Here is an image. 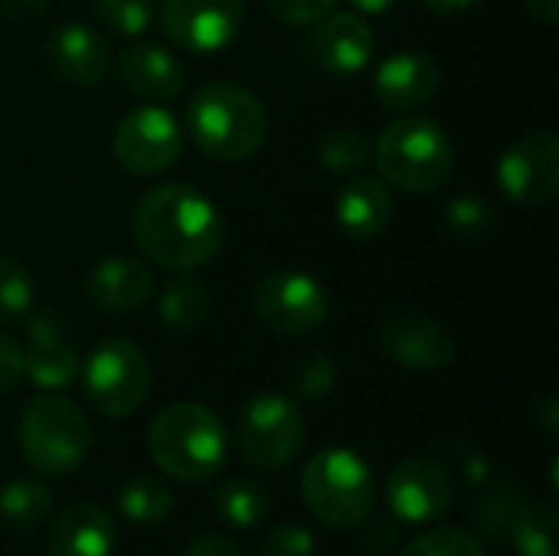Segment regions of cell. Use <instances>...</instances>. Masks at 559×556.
I'll list each match as a JSON object with an SVG mask.
<instances>
[{
    "instance_id": "1",
    "label": "cell",
    "mask_w": 559,
    "mask_h": 556,
    "mask_svg": "<svg viewBox=\"0 0 559 556\" xmlns=\"http://www.w3.org/2000/svg\"><path fill=\"white\" fill-rule=\"evenodd\" d=\"M219 206L190 184H157L134 206L138 249L174 272H193L223 249Z\"/></svg>"
},
{
    "instance_id": "2",
    "label": "cell",
    "mask_w": 559,
    "mask_h": 556,
    "mask_svg": "<svg viewBox=\"0 0 559 556\" xmlns=\"http://www.w3.org/2000/svg\"><path fill=\"white\" fill-rule=\"evenodd\" d=\"M187 128L213 161H246L269 134V115L255 92L236 82H203L187 105Z\"/></svg>"
},
{
    "instance_id": "3",
    "label": "cell",
    "mask_w": 559,
    "mask_h": 556,
    "mask_svg": "<svg viewBox=\"0 0 559 556\" xmlns=\"http://www.w3.org/2000/svg\"><path fill=\"white\" fill-rule=\"evenodd\" d=\"M147 452L167 478L206 482L226 462V429L203 403H170L147 429Z\"/></svg>"
},
{
    "instance_id": "4",
    "label": "cell",
    "mask_w": 559,
    "mask_h": 556,
    "mask_svg": "<svg viewBox=\"0 0 559 556\" xmlns=\"http://www.w3.org/2000/svg\"><path fill=\"white\" fill-rule=\"evenodd\" d=\"M370 154L383 180L406 193H436L455 170L452 138L439 121L423 115H403L386 125Z\"/></svg>"
},
{
    "instance_id": "5",
    "label": "cell",
    "mask_w": 559,
    "mask_h": 556,
    "mask_svg": "<svg viewBox=\"0 0 559 556\" xmlns=\"http://www.w3.org/2000/svg\"><path fill=\"white\" fill-rule=\"evenodd\" d=\"M301 495L308 511L331 531L357 528L377 501L370 465L350 449H324L301 472Z\"/></svg>"
},
{
    "instance_id": "6",
    "label": "cell",
    "mask_w": 559,
    "mask_h": 556,
    "mask_svg": "<svg viewBox=\"0 0 559 556\" xmlns=\"http://www.w3.org/2000/svg\"><path fill=\"white\" fill-rule=\"evenodd\" d=\"M92 429L85 413L62 393L33 397L20 416V452L43 475H66L88 456Z\"/></svg>"
},
{
    "instance_id": "7",
    "label": "cell",
    "mask_w": 559,
    "mask_h": 556,
    "mask_svg": "<svg viewBox=\"0 0 559 556\" xmlns=\"http://www.w3.org/2000/svg\"><path fill=\"white\" fill-rule=\"evenodd\" d=\"M82 370V390L95 413L124 419L131 416L151 387V370L144 351L128 338H108L95 344Z\"/></svg>"
},
{
    "instance_id": "8",
    "label": "cell",
    "mask_w": 559,
    "mask_h": 556,
    "mask_svg": "<svg viewBox=\"0 0 559 556\" xmlns=\"http://www.w3.org/2000/svg\"><path fill=\"white\" fill-rule=\"evenodd\" d=\"M236 442L249 465L278 472L292 465L305 446V413L285 393H259L239 416Z\"/></svg>"
},
{
    "instance_id": "9",
    "label": "cell",
    "mask_w": 559,
    "mask_h": 556,
    "mask_svg": "<svg viewBox=\"0 0 559 556\" xmlns=\"http://www.w3.org/2000/svg\"><path fill=\"white\" fill-rule=\"evenodd\" d=\"M252 308L269 331L298 338L318 331L328 321V292L308 272L275 269L255 285Z\"/></svg>"
},
{
    "instance_id": "10",
    "label": "cell",
    "mask_w": 559,
    "mask_h": 556,
    "mask_svg": "<svg viewBox=\"0 0 559 556\" xmlns=\"http://www.w3.org/2000/svg\"><path fill=\"white\" fill-rule=\"evenodd\" d=\"M459 482L452 472L432 456H409L403 459L386 478V505L390 514L403 524H429L452 511Z\"/></svg>"
},
{
    "instance_id": "11",
    "label": "cell",
    "mask_w": 559,
    "mask_h": 556,
    "mask_svg": "<svg viewBox=\"0 0 559 556\" xmlns=\"http://www.w3.org/2000/svg\"><path fill=\"white\" fill-rule=\"evenodd\" d=\"M115 157L131 174H160L177 164L183 154V128L180 121L160 105L131 108L115 134H111Z\"/></svg>"
},
{
    "instance_id": "12",
    "label": "cell",
    "mask_w": 559,
    "mask_h": 556,
    "mask_svg": "<svg viewBox=\"0 0 559 556\" xmlns=\"http://www.w3.org/2000/svg\"><path fill=\"white\" fill-rule=\"evenodd\" d=\"M498 187L524 210H544L559 193V141L554 131L518 138L498 161Z\"/></svg>"
},
{
    "instance_id": "13",
    "label": "cell",
    "mask_w": 559,
    "mask_h": 556,
    "mask_svg": "<svg viewBox=\"0 0 559 556\" xmlns=\"http://www.w3.org/2000/svg\"><path fill=\"white\" fill-rule=\"evenodd\" d=\"M246 20V0H160L167 36L187 52H216L229 46Z\"/></svg>"
},
{
    "instance_id": "14",
    "label": "cell",
    "mask_w": 559,
    "mask_h": 556,
    "mask_svg": "<svg viewBox=\"0 0 559 556\" xmlns=\"http://www.w3.org/2000/svg\"><path fill=\"white\" fill-rule=\"evenodd\" d=\"M23 377L39 390H62L79 377V347L62 315L43 308L26 315V344L20 347Z\"/></svg>"
},
{
    "instance_id": "15",
    "label": "cell",
    "mask_w": 559,
    "mask_h": 556,
    "mask_svg": "<svg viewBox=\"0 0 559 556\" xmlns=\"http://www.w3.org/2000/svg\"><path fill=\"white\" fill-rule=\"evenodd\" d=\"M377 347L396 367L416 374H439L455 364L452 334L429 315H416V311H400L383 318L377 328Z\"/></svg>"
},
{
    "instance_id": "16",
    "label": "cell",
    "mask_w": 559,
    "mask_h": 556,
    "mask_svg": "<svg viewBox=\"0 0 559 556\" xmlns=\"http://www.w3.org/2000/svg\"><path fill=\"white\" fill-rule=\"evenodd\" d=\"M377 49L373 29L357 13H331L308 36V59L334 75H354L370 66Z\"/></svg>"
},
{
    "instance_id": "17",
    "label": "cell",
    "mask_w": 559,
    "mask_h": 556,
    "mask_svg": "<svg viewBox=\"0 0 559 556\" xmlns=\"http://www.w3.org/2000/svg\"><path fill=\"white\" fill-rule=\"evenodd\" d=\"M442 85V69L432 52L400 49L373 72V98L390 111H413L426 105Z\"/></svg>"
},
{
    "instance_id": "18",
    "label": "cell",
    "mask_w": 559,
    "mask_h": 556,
    "mask_svg": "<svg viewBox=\"0 0 559 556\" xmlns=\"http://www.w3.org/2000/svg\"><path fill=\"white\" fill-rule=\"evenodd\" d=\"M46 59L69 85H98L111 66L108 43L85 23H59L46 39Z\"/></svg>"
},
{
    "instance_id": "19",
    "label": "cell",
    "mask_w": 559,
    "mask_h": 556,
    "mask_svg": "<svg viewBox=\"0 0 559 556\" xmlns=\"http://www.w3.org/2000/svg\"><path fill=\"white\" fill-rule=\"evenodd\" d=\"M118 541L115 518L95 501H75L49 524V556H111Z\"/></svg>"
},
{
    "instance_id": "20",
    "label": "cell",
    "mask_w": 559,
    "mask_h": 556,
    "mask_svg": "<svg viewBox=\"0 0 559 556\" xmlns=\"http://www.w3.org/2000/svg\"><path fill=\"white\" fill-rule=\"evenodd\" d=\"M118 75L124 82L128 92L151 98V102H164V98H177L183 92V66L160 46L151 43H138L118 52Z\"/></svg>"
},
{
    "instance_id": "21",
    "label": "cell",
    "mask_w": 559,
    "mask_h": 556,
    "mask_svg": "<svg viewBox=\"0 0 559 556\" xmlns=\"http://www.w3.org/2000/svg\"><path fill=\"white\" fill-rule=\"evenodd\" d=\"M334 213L347 236L370 242L380 239L393 220V193L377 177H354L350 184L341 187Z\"/></svg>"
},
{
    "instance_id": "22",
    "label": "cell",
    "mask_w": 559,
    "mask_h": 556,
    "mask_svg": "<svg viewBox=\"0 0 559 556\" xmlns=\"http://www.w3.org/2000/svg\"><path fill=\"white\" fill-rule=\"evenodd\" d=\"M151 272L128 256H108L102 262L92 265V272L85 275V292L88 298L115 315L134 311L147 301L151 295Z\"/></svg>"
},
{
    "instance_id": "23",
    "label": "cell",
    "mask_w": 559,
    "mask_h": 556,
    "mask_svg": "<svg viewBox=\"0 0 559 556\" xmlns=\"http://www.w3.org/2000/svg\"><path fill=\"white\" fill-rule=\"evenodd\" d=\"M210 311V295L206 285L193 275V272H177L157 298V315L160 321L177 331V334H190L206 321Z\"/></svg>"
},
{
    "instance_id": "24",
    "label": "cell",
    "mask_w": 559,
    "mask_h": 556,
    "mask_svg": "<svg viewBox=\"0 0 559 556\" xmlns=\"http://www.w3.org/2000/svg\"><path fill=\"white\" fill-rule=\"evenodd\" d=\"M524 488L518 482H491L481 498L475 501L472 508V528H475V537L478 541H488V544H504L508 541V531H511V521L514 514L521 511L524 505Z\"/></svg>"
},
{
    "instance_id": "25",
    "label": "cell",
    "mask_w": 559,
    "mask_h": 556,
    "mask_svg": "<svg viewBox=\"0 0 559 556\" xmlns=\"http://www.w3.org/2000/svg\"><path fill=\"white\" fill-rule=\"evenodd\" d=\"M52 492L36 478H16L0 488V521L16 531H33L52 514Z\"/></svg>"
},
{
    "instance_id": "26",
    "label": "cell",
    "mask_w": 559,
    "mask_h": 556,
    "mask_svg": "<svg viewBox=\"0 0 559 556\" xmlns=\"http://www.w3.org/2000/svg\"><path fill=\"white\" fill-rule=\"evenodd\" d=\"M508 541L521 556H559L557 508L547 501H524L511 521Z\"/></svg>"
},
{
    "instance_id": "27",
    "label": "cell",
    "mask_w": 559,
    "mask_h": 556,
    "mask_svg": "<svg viewBox=\"0 0 559 556\" xmlns=\"http://www.w3.org/2000/svg\"><path fill=\"white\" fill-rule=\"evenodd\" d=\"M213 505H216V514L229 528L249 531V528L265 521V514H269V492L259 482H252V478H229V482H223L216 488Z\"/></svg>"
},
{
    "instance_id": "28",
    "label": "cell",
    "mask_w": 559,
    "mask_h": 556,
    "mask_svg": "<svg viewBox=\"0 0 559 556\" xmlns=\"http://www.w3.org/2000/svg\"><path fill=\"white\" fill-rule=\"evenodd\" d=\"M118 511L134 524H157L174 511V492L154 475H138L118 492Z\"/></svg>"
},
{
    "instance_id": "29",
    "label": "cell",
    "mask_w": 559,
    "mask_h": 556,
    "mask_svg": "<svg viewBox=\"0 0 559 556\" xmlns=\"http://www.w3.org/2000/svg\"><path fill=\"white\" fill-rule=\"evenodd\" d=\"M495 220H498L495 206L485 197H472V193L455 197L445 206V216H442L445 233L452 239H459V242H481V239H488L491 229H495Z\"/></svg>"
},
{
    "instance_id": "30",
    "label": "cell",
    "mask_w": 559,
    "mask_h": 556,
    "mask_svg": "<svg viewBox=\"0 0 559 556\" xmlns=\"http://www.w3.org/2000/svg\"><path fill=\"white\" fill-rule=\"evenodd\" d=\"M318 157L331 174H357L370 161V141L357 128H334L321 138Z\"/></svg>"
},
{
    "instance_id": "31",
    "label": "cell",
    "mask_w": 559,
    "mask_h": 556,
    "mask_svg": "<svg viewBox=\"0 0 559 556\" xmlns=\"http://www.w3.org/2000/svg\"><path fill=\"white\" fill-rule=\"evenodd\" d=\"M403 556H488L485 544L462 528H432L409 541Z\"/></svg>"
},
{
    "instance_id": "32",
    "label": "cell",
    "mask_w": 559,
    "mask_h": 556,
    "mask_svg": "<svg viewBox=\"0 0 559 556\" xmlns=\"http://www.w3.org/2000/svg\"><path fill=\"white\" fill-rule=\"evenodd\" d=\"M33 311V279L29 272L10 259L0 256V321L26 318Z\"/></svg>"
},
{
    "instance_id": "33",
    "label": "cell",
    "mask_w": 559,
    "mask_h": 556,
    "mask_svg": "<svg viewBox=\"0 0 559 556\" xmlns=\"http://www.w3.org/2000/svg\"><path fill=\"white\" fill-rule=\"evenodd\" d=\"M105 29L121 36H141L154 20V0H92Z\"/></svg>"
},
{
    "instance_id": "34",
    "label": "cell",
    "mask_w": 559,
    "mask_h": 556,
    "mask_svg": "<svg viewBox=\"0 0 559 556\" xmlns=\"http://www.w3.org/2000/svg\"><path fill=\"white\" fill-rule=\"evenodd\" d=\"M429 452L452 472V478L459 485H481L488 478V462L478 449H472L468 442L459 439H442L436 446H429Z\"/></svg>"
},
{
    "instance_id": "35",
    "label": "cell",
    "mask_w": 559,
    "mask_h": 556,
    "mask_svg": "<svg viewBox=\"0 0 559 556\" xmlns=\"http://www.w3.org/2000/svg\"><path fill=\"white\" fill-rule=\"evenodd\" d=\"M337 383V370H334V360L328 354H308L295 364L292 370V390L301 397V400H324Z\"/></svg>"
},
{
    "instance_id": "36",
    "label": "cell",
    "mask_w": 559,
    "mask_h": 556,
    "mask_svg": "<svg viewBox=\"0 0 559 556\" xmlns=\"http://www.w3.org/2000/svg\"><path fill=\"white\" fill-rule=\"evenodd\" d=\"M341 0H265L269 13L285 26H314L337 10Z\"/></svg>"
},
{
    "instance_id": "37",
    "label": "cell",
    "mask_w": 559,
    "mask_h": 556,
    "mask_svg": "<svg viewBox=\"0 0 559 556\" xmlns=\"http://www.w3.org/2000/svg\"><path fill=\"white\" fill-rule=\"evenodd\" d=\"M259 556H318V547H314V537H311L308 528L278 524L262 541V554Z\"/></svg>"
},
{
    "instance_id": "38",
    "label": "cell",
    "mask_w": 559,
    "mask_h": 556,
    "mask_svg": "<svg viewBox=\"0 0 559 556\" xmlns=\"http://www.w3.org/2000/svg\"><path fill=\"white\" fill-rule=\"evenodd\" d=\"M357 528H364L360 544H364V551H370V554H386V551L396 544V524H393L390 518H383V514L373 518V511H370Z\"/></svg>"
},
{
    "instance_id": "39",
    "label": "cell",
    "mask_w": 559,
    "mask_h": 556,
    "mask_svg": "<svg viewBox=\"0 0 559 556\" xmlns=\"http://www.w3.org/2000/svg\"><path fill=\"white\" fill-rule=\"evenodd\" d=\"M23 377V357H20V344L0 331V397Z\"/></svg>"
},
{
    "instance_id": "40",
    "label": "cell",
    "mask_w": 559,
    "mask_h": 556,
    "mask_svg": "<svg viewBox=\"0 0 559 556\" xmlns=\"http://www.w3.org/2000/svg\"><path fill=\"white\" fill-rule=\"evenodd\" d=\"M183 556H246V554H242V547H239V544H233V541H226V537H219V534H203V537H197V541H190V544H187Z\"/></svg>"
},
{
    "instance_id": "41",
    "label": "cell",
    "mask_w": 559,
    "mask_h": 556,
    "mask_svg": "<svg viewBox=\"0 0 559 556\" xmlns=\"http://www.w3.org/2000/svg\"><path fill=\"white\" fill-rule=\"evenodd\" d=\"M49 7V0H3V16L10 23H33L36 16H43Z\"/></svg>"
},
{
    "instance_id": "42",
    "label": "cell",
    "mask_w": 559,
    "mask_h": 556,
    "mask_svg": "<svg viewBox=\"0 0 559 556\" xmlns=\"http://www.w3.org/2000/svg\"><path fill=\"white\" fill-rule=\"evenodd\" d=\"M537 416L544 419V426H547V433L550 436H557L559 433V400L557 393H547L540 403H537Z\"/></svg>"
},
{
    "instance_id": "43",
    "label": "cell",
    "mask_w": 559,
    "mask_h": 556,
    "mask_svg": "<svg viewBox=\"0 0 559 556\" xmlns=\"http://www.w3.org/2000/svg\"><path fill=\"white\" fill-rule=\"evenodd\" d=\"M527 10L534 20H540L544 26H554L559 20V0H527Z\"/></svg>"
},
{
    "instance_id": "44",
    "label": "cell",
    "mask_w": 559,
    "mask_h": 556,
    "mask_svg": "<svg viewBox=\"0 0 559 556\" xmlns=\"http://www.w3.org/2000/svg\"><path fill=\"white\" fill-rule=\"evenodd\" d=\"M419 3H426V7L436 10V13H459V10L475 7L478 0H419Z\"/></svg>"
},
{
    "instance_id": "45",
    "label": "cell",
    "mask_w": 559,
    "mask_h": 556,
    "mask_svg": "<svg viewBox=\"0 0 559 556\" xmlns=\"http://www.w3.org/2000/svg\"><path fill=\"white\" fill-rule=\"evenodd\" d=\"M360 13H386L396 7V0H350Z\"/></svg>"
}]
</instances>
